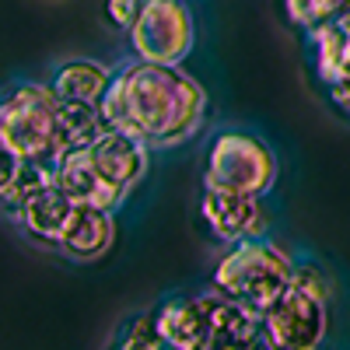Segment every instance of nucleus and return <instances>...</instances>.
<instances>
[{"label":"nucleus","instance_id":"obj_1","mask_svg":"<svg viewBox=\"0 0 350 350\" xmlns=\"http://www.w3.org/2000/svg\"><path fill=\"white\" fill-rule=\"evenodd\" d=\"M98 109L109 130H123L148 148H175L200 130L207 92L183 64L130 60L112 74Z\"/></svg>","mask_w":350,"mask_h":350},{"label":"nucleus","instance_id":"obj_8","mask_svg":"<svg viewBox=\"0 0 350 350\" xmlns=\"http://www.w3.org/2000/svg\"><path fill=\"white\" fill-rule=\"evenodd\" d=\"M88 158L95 161V168L116 189L130 196V189L144 179V172H148L151 148L144 140L123 133V130H105L92 148H88Z\"/></svg>","mask_w":350,"mask_h":350},{"label":"nucleus","instance_id":"obj_18","mask_svg":"<svg viewBox=\"0 0 350 350\" xmlns=\"http://www.w3.org/2000/svg\"><path fill=\"white\" fill-rule=\"evenodd\" d=\"M116 350H172V347L161 340L154 319H140V323L130 329V336H123V343Z\"/></svg>","mask_w":350,"mask_h":350},{"label":"nucleus","instance_id":"obj_15","mask_svg":"<svg viewBox=\"0 0 350 350\" xmlns=\"http://www.w3.org/2000/svg\"><path fill=\"white\" fill-rule=\"evenodd\" d=\"M109 81L112 70H105L95 60H67L56 67L49 88L60 102H102Z\"/></svg>","mask_w":350,"mask_h":350},{"label":"nucleus","instance_id":"obj_11","mask_svg":"<svg viewBox=\"0 0 350 350\" xmlns=\"http://www.w3.org/2000/svg\"><path fill=\"white\" fill-rule=\"evenodd\" d=\"M116 239V221L112 211H95V207H74L67 228L60 231L56 245L64 249V256L70 259H98L112 249Z\"/></svg>","mask_w":350,"mask_h":350},{"label":"nucleus","instance_id":"obj_5","mask_svg":"<svg viewBox=\"0 0 350 350\" xmlns=\"http://www.w3.org/2000/svg\"><path fill=\"white\" fill-rule=\"evenodd\" d=\"M196 42V21L186 0H144L130 25V49L144 64H183Z\"/></svg>","mask_w":350,"mask_h":350},{"label":"nucleus","instance_id":"obj_19","mask_svg":"<svg viewBox=\"0 0 350 350\" xmlns=\"http://www.w3.org/2000/svg\"><path fill=\"white\" fill-rule=\"evenodd\" d=\"M21 165H25V158H21L14 148H11L8 140H0V196H4V193L14 186V179H18Z\"/></svg>","mask_w":350,"mask_h":350},{"label":"nucleus","instance_id":"obj_12","mask_svg":"<svg viewBox=\"0 0 350 350\" xmlns=\"http://www.w3.org/2000/svg\"><path fill=\"white\" fill-rule=\"evenodd\" d=\"M74 207H77V203H74L60 186H56V183H46V186H39L32 196L21 203V211L14 214V221H18L32 239L53 242V245H56V239H60V231L67 228Z\"/></svg>","mask_w":350,"mask_h":350},{"label":"nucleus","instance_id":"obj_2","mask_svg":"<svg viewBox=\"0 0 350 350\" xmlns=\"http://www.w3.org/2000/svg\"><path fill=\"white\" fill-rule=\"evenodd\" d=\"M291 277H295V262L280 245L267 239H245L231 245V252L217 262L214 295L249 312H262L291 287Z\"/></svg>","mask_w":350,"mask_h":350},{"label":"nucleus","instance_id":"obj_14","mask_svg":"<svg viewBox=\"0 0 350 350\" xmlns=\"http://www.w3.org/2000/svg\"><path fill=\"white\" fill-rule=\"evenodd\" d=\"M312 56H315V74L326 88L336 84L350 70V21L340 14L326 25H319L308 32Z\"/></svg>","mask_w":350,"mask_h":350},{"label":"nucleus","instance_id":"obj_6","mask_svg":"<svg viewBox=\"0 0 350 350\" xmlns=\"http://www.w3.org/2000/svg\"><path fill=\"white\" fill-rule=\"evenodd\" d=\"M329 329V301L291 284L259 312V336L273 350H319Z\"/></svg>","mask_w":350,"mask_h":350},{"label":"nucleus","instance_id":"obj_9","mask_svg":"<svg viewBox=\"0 0 350 350\" xmlns=\"http://www.w3.org/2000/svg\"><path fill=\"white\" fill-rule=\"evenodd\" d=\"M56 186H60L77 207H95V211H112V214L126 200V193H120L95 168V161L88 158V148L60 154V165H56Z\"/></svg>","mask_w":350,"mask_h":350},{"label":"nucleus","instance_id":"obj_3","mask_svg":"<svg viewBox=\"0 0 350 350\" xmlns=\"http://www.w3.org/2000/svg\"><path fill=\"white\" fill-rule=\"evenodd\" d=\"M277 183V154L267 140L245 130H224L214 137L203 158V186L267 196Z\"/></svg>","mask_w":350,"mask_h":350},{"label":"nucleus","instance_id":"obj_7","mask_svg":"<svg viewBox=\"0 0 350 350\" xmlns=\"http://www.w3.org/2000/svg\"><path fill=\"white\" fill-rule=\"evenodd\" d=\"M200 217H203L211 235L217 242H228V245L245 242V239H262L270 228V214L262 207V196L211 189V186H203Z\"/></svg>","mask_w":350,"mask_h":350},{"label":"nucleus","instance_id":"obj_13","mask_svg":"<svg viewBox=\"0 0 350 350\" xmlns=\"http://www.w3.org/2000/svg\"><path fill=\"white\" fill-rule=\"evenodd\" d=\"M105 120L98 102H60L56 98V123H53V148L56 154L84 151L105 133Z\"/></svg>","mask_w":350,"mask_h":350},{"label":"nucleus","instance_id":"obj_17","mask_svg":"<svg viewBox=\"0 0 350 350\" xmlns=\"http://www.w3.org/2000/svg\"><path fill=\"white\" fill-rule=\"evenodd\" d=\"M291 284L301 287V291H308V295H315V298H323V301L333 298L329 277L319 270V267H312V262H295V277H291Z\"/></svg>","mask_w":350,"mask_h":350},{"label":"nucleus","instance_id":"obj_10","mask_svg":"<svg viewBox=\"0 0 350 350\" xmlns=\"http://www.w3.org/2000/svg\"><path fill=\"white\" fill-rule=\"evenodd\" d=\"M154 326L172 350H203L211 340L214 319L211 298H172L154 312Z\"/></svg>","mask_w":350,"mask_h":350},{"label":"nucleus","instance_id":"obj_16","mask_svg":"<svg viewBox=\"0 0 350 350\" xmlns=\"http://www.w3.org/2000/svg\"><path fill=\"white\" fill-rule=\"evenodd\" d=\"M284 11H287L291 25L312 32V28L340 18L347 11V0H284Z\"/></svg>","mask_w":350,"mask_h":350},{"label":"nucleus","instance_id":"obj_20","mask_svg":"<svg viewBox=\"0 0 350 350\" xmlns=\"http://www.w3.org/2000/svg\"><path fill=\"white\" fill-rule=\"evenodd\" d=\"M140 8H144V0H105V18L116 28H126V32H130V25L137 21Z\"/></svg>","mask_w":350,"mask_h":350},{"label":"nucleus","instance_id":"obj_4","mask_svg":"<svg viewBox=\"0 0 350 350\" xmlns=\"http://www.w3.org/2000/svg\"><path fill=\"white\" fill-rule=\"evenodd\" d=\"M56 95L49 84L25 81L0 95V140H8L21 158L56 154L53 148Z\"/></svg>","mask_w":350,"mask_h":350}]
</instances>
